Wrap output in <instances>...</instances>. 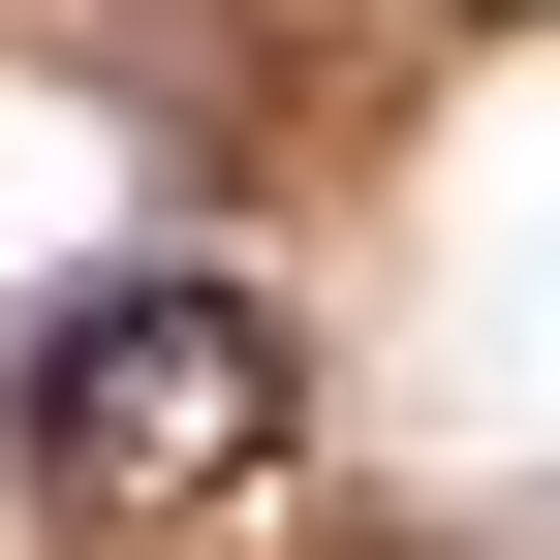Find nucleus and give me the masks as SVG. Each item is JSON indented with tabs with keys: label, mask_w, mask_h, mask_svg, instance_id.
<instances>
[{
	"label": "nucleus",
	"mask_w": 560,
	"mask_h": 560,
	"mask_svg": "<svg viewBox=\"0 0 560 560\" xmlns=\"http://www.w3.org/2000/svg\"><path fill=\"white\" fill-rule=\"evenodd\" d=\"M0 436H32V499L62 529H219L280 436H312V342L249 312V280H62L32 312V374H0Z\"/></svg>",
	"instance_id": "nucleus-1"
},
{
	"label": "nucleus",
	"mask_w": 560,
	"mask_h": 560,
	"mask_svg": "<svg viewBox=\"0 0 560 560\" xmlns=\"http://www.w3.org/2000/svg\"><path fill=\"white\" fill-rule=\"evenodd\" d=\"M467 32H529V0H467Z\"/></svg>",
	"instance_id": "nucleus-2"
}]
</instances>
